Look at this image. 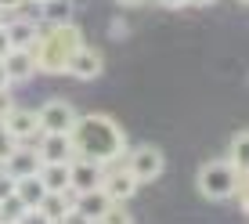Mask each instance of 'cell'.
I'll list each match as a JSON object with an SVG mask.
<instances>
[{
	"label": "cell",
	"mask_w": 249,
	"mask_h": 224,
	"mask_svg": "<svg viewBox=\"0 0 249 224\" xmlns=\"http://www.w3.org/2000/svg\"><path fill=\"white\" fill-rule=\"evenodd\" d=\"M25 4H36V7H44V4H51V0H25Z\"/></svg>",
	"instance_id": "cell-33"
},
{
	"label": "cell",
	"mask_w": 249,
	"mask_h": 224,
	"mask_svg": "<svg viewBox=\"0 0 249 224\" xmlns=\"http://www.w3.org/2000/svg\"><path fill=\"white\" fill-rule=\"evenodd\" d=\"M0 224H15V221H0Z\"/></svg>",
	"instance_id": "cell-35"
},
{
	"label": "cell",
	"mask_w": 249,
	"mask_h": 224,
	"mask_svg": "<svg viewBox=\"0 0 249 224\" xmlns=\"http://www.w3.org/2000/svg\"><path fill=\"white\" fill-rule=\"evenodd\" d=\"M22 213H25V203H22L15 192L0 199V221H15V224H18V217H22Z\"/></svg>",
	"instance_id": "cell-20"
},
{
	"label": "cell",
	"mask_w": 249,
	"mask_h": 224,
	"mask_svg": "<svg viewBox=\"0 0 249 224\" xmlns=\"http://www.w3.org/2000/svg\"><path fill=\"white\" fill-rule=\"evenodd\" d=\"M0 167H4L15 181H18V177H29V174H36V170H40V152H36V145H15V149L7 152V159L0 163Z\"/></svg>",
	"instance_id": "cell-10"
},
{
	"label": "cell",
	"mask_w": 249,
	"mask_h": 224,
	"mask_svg": "<svg viewBox=\"0 0 249 224\" xmlns=\"http://www.w3.org/2000/svg\"><path fill=\"white\" fill-rule=\"evenodd\" d=\"M4 33H7V40H11V47H33L36 44V37H40V25L33 22V19H11V22H4Z\"/></svg>",
	"instance_id": "cell-14"
},
{
	"label": "cell",
	"mask_w": 249,
	"mask_h": 224,
	"mask_svg": "<svg viewBox=\"0 0 249 224\" xmlns=\"http://www.w3.org/2000/svg\"><path fill=\"white\" fill-rule=\"evenodd\" d=\"M4 87H11V80H7V69H4V62H0V91Z\"/></svg>",
	"instance_id": "cell-29"
},
{
	"label": "cell",
	"mask_w": 249,
	"mask_h": 224,
	"mask_svg": "<svg viewBox=\"0 0 249 224\" xmlns=\"http://www.w3.org/2000/svg\"><path fill=\"white\" fill-rule=\"evenodd\" d=\"M36 177L47 192H69V163H40Z\"/></svg>",
	"instance_id": "cell-15"
},
{
	"label": "cell",
	"mask_w": 249,
	"mask_h": 224,
	"mask_svg": "<svg viewBox=\"0 0 249 224\" xmlns=\"http://www.w3.org/2000/svg\"><path fill=\"white\" fill-rule=\"evenodd\" d=\"M11 51V40H7V33H4V25H0V58Z\"/></svg>",
	"instance_id": "cell-28"
},
{
	"label": "cell",
	"mask_w": 249,
	"mask_h": 224,
	"mask_svg": "<svg viewBox=\"0 0 249 224\" xmlns=\"http://www.w3.org/2000/svg\"><path fill=\"white\" fill-rule=\"evenodd\" d=\"M137 181H134V174L126 167H119V170H105V181H101V192L108 195L112 203H126L130 195L137 192Z\"/></svg>",
	"instance_id": "cell-12"
},
{
	"label": "cell",
	"mask_w": 249,
	"mask_h": 224,
	"mask_svg": "<svg viewBox=\"0 0 249 224\" xmlns=\"http://www.w3.org/2000/svg\"><path fill=\"white\" fill-rule=\"evenodd\" d=\"M188 4H195V7H206V4H213V0H188Z\"/></svg>",
	"instance_id": "cell-32"
},
{
	"label": "cell",
	"mask_w": 249,
	"mask_h": 224,
	"mask_svg": "<svg viewBox=\"0 0 249 224\" xmlns=\"http://www.w3.org/2000/svg\"><path fill=\"white\" fill-rule=\"evenodd\" d=\"M72 206H76V210H80L87 221L98 224V217L108 210V206H112V199H108L101 188H90V192H76V203H72Z\"/></svg>",
	"instance_id": "cell-13"
},
{
	"label": "cell",
	"mask_w": 249,
	"mask_h": 224,
	"mask_svg": "<svg viewBox=\"0 0 249 224\" xmlns=\"http://www.w3.org/2000/svg\"><path fill=\"white\" fill-rule=\"evenodd\" d=\"M65 73L76 76L80 83H90V80H98V76L105 73V58H101L98 47L80 44V47L72 51V58H69V69H65Z\"/></svg>",
	"instance_id": "cell-6"
},
{
	"label": "cell",
	"mask_w": 249,
	"mask_h": 224,
	"mask_svg": "<svg viewBox=\"0 0 249 224\" xmlns=\"http://www.w3.org/2000/svg\"><path fill=\"white\" fill-rule=\"evenodd\" d=\"M246 185V174H238L231 159H213L199 170V192L213 203L235 199V192Z\"/></svg>",
	"instance_id": "cell-3"
},
{
	"label": "cell",
	"mask_w": 249,
	"mask_h": 224,
	"mask_svg": "<svg viewBox=\"0 0 249 224\" xmlns=\"http://www.w3.org/2000/svg\"><path fill=\"white\" fill-rule=\"evenodd\" d=\"M69 4H72V7H80V4H87V0H69Z\"/></svg>",
	"instance_id": "cell-34"
},
{
	"label": "cell",
	"mask_w": 249,
	"mask_h": 224,
	"mask_svg": "<svg viewBox=\"0 0 249 224\" xmlns=\"http://www.w3.org/2000/svg\"><path fill=\"white\" fill-rule=\"evenodd\" d=\"M11 192H15V177L0 167V199H4V195H11Z\"/></svg>",
	"instance_id": "cell-25"
},
{
	"label": "cell",
	"mask_w": 249,
	"mask_h": 224,
	"mask_svg": "<svg viewBox=\"0 0 249 224\" xmlns=\"http://www.w3.org/2000/svg\"><path fill=\"white\" fill-rule=\"evenodd\" d=\"M126 170L134 174L137 185H144V181H156L162 170H166V156H162L159 145H141V149H134L130 156H126Z\"/></svg>",
	"instance_id": "cell-4"
},
{
	"label": "cell",
	"mask_w": 249,
	"mask_h": 224,
	"mask_svg": "<svg viewBox=\"0 0 249 224\" xmlns=\"http://www.w3.org/2000/svg\"><path fill=\"white\" fill-rule=\"evenodd\" d=\"M228 159L235 163L238 174H246V163H249V134H246V131H238L235 137H231V152H228Z\"/></svg>",
	"instance_id": "cell-18"
},
{
	"label": "cell",
	"mask_w": 249,
	"mask_h": 224,
	"mask_svg": "<svg viewBox=\"0 0 249 224\" xmlns=\"http://www.w3.org/2000/svg\"><path fill=\"white\" fill-rule=\"evenodd\" d=\"M36 123H40V134H69L76 123V109L65 98H51L36 109Z\"/></svg>",
	"instance_id": "cell-5"
},
{
	"label": "cell",
	"mask_w": 249,
	"mask_h": 224,
	"mask_svg": "<svg viewBox=\"0 0 249 224\" xmlns=\"http://www.w3.org/2000/svg\"><path fill=\"white\" fill-rule=\"evenodd\" d=\"M15 195H18L25 206H36V203L47 195V188H44V181H40L36 174H29V177H18V181H15Z\"/></svg>",
	"instance_id": "cell-16"
},
{
	"label": "cell",
	"mask_w": 249,
	"mask_h": 224,
	"mask_svg": "<svg viewBox=\"0 0 249 224\" xmlns=\"http://www.w3.org/2000/svg\"><path fill=\"white\" fill-rule=\"evenodd\" d=\"M105 170L101 163H94L87 156H76L69 163V192H90V188H101V181H105Z\"/></svg>",
	"instance_id": "cell-8"
},
{
	"label": "cell",
	"mask_w": 249,
	"mask_h": 224,
	"mask_svg": "<svg viewBox=\"0 0 249 224\" xmlns=\"http://www.w3.org/2000/svg\"><path fill=\"white\" fill-rule=\"evenodd\" d=\"M54 224H94V221H87L80 210H76V206H69V210H65V213H62V217H58Z\"/></svg>",
	"instance_id": "cell-23"
},
{
	"label": "cell",
	"mask_w": 249,
	"mask_h": 224,
	"mask_svg": "<svg viewBox=\"0 0 249 224\" xmlns=\"http://www.w3.org/2000/svg\"><path fill=\"white\" fill-rule=\"evenodd\" d=\"M76 145V156H87L101 167H112L126 156V134L105 112H90V116H76L72 131H69Z\"/></svg>",
	"instance_id": "cell-1"
},
{
	"label": "cell",
	"mask_w": 249,
	"mask_h": 224,
	"mask_svg": "<svg viewBox=\"0 0 249 224\" xmlns=\"http://www.w3.org/2000/svg\"><path fill=\"white\" fill-rule=\"evenodd\" d=\"M238 4H246V0H238Z\"/></svg>",
	"instance_id": "cell-37"
},
{
	"label": "cell",
	"mask_w": 249,
	"mask_h": 224,
	"mask_svg": "<svg viewBox=\"0 0 249 224\" xmlns=\"http://www.w3.org/2000/svg\"><path fill=\"white\" fill-rule=\"evenodd\" d=\"M72 11H76V7L69 4V0H51V4L40 7V15H44L47 25H69V22H72Z\"/></svg>",
	"instance_id": "cell-17"
},
{
	"label": "cell",
	"mask_w": 249,
	"mask_h": 224,
	"mask_svg": "<svg viewBox=\"0 0 249 224\" xmlns=\"http://www.w3.org/2000/svg\"><path fill=\"white\" fill-rule=\"evenodd\" d=\"M36 152H40V163H72L76 159V145L69 134H40Z\"/></svg>",
	"instance_id": "cell-9"
},
{
	"label": "cell",
	"mask_w": 249,
	"mask_h": 224,
	"mask_svg": "<svg viewBox=\"0 0 249 224\" xmlns=\"http://www.w3.org/2000/svg\"><path fill=\"white\" fill-rule=\"evenodd\" d=\"M0 123H4V131H7V134H11V141H15V145H33V141L40 137L36 109H18V105H15L4 119H0Z\"/></svg>",
	"instance_id": "cell-7"
},
{
	"label": "cell",
	"mask_w": 249,
	"mask_h": 224,
	"mask_svg": "<svg viewBox=\"0 0 249 224\" xmlns=\"http://www.w3.org/2000/svg\"><path fill=\"white\" fill-rule=\"evenodd\" d=\"M11 149H15V141H11V134L4 131V123H0V163L7 159V152H11Z\"/></svg>",
	"instance_id": "cell-26"
},
{
	"label": "cell",
	"mask_w": 249,
	"mask_h": 224,
	"mask_svg": "<svg viewBox=\"0 0 249 224\" xmlns=\"http://www.w3.org/2000/svg\"><path fill=\"white\" fill-rule=\"evenodd\" d=\"M162 7H188V0H159Z\"/></svg>",
	"instance_id": "cell-30"
},
{
	"label": "cell",
	"mask_w": 249,
	"mask_h": 224,
	"mask_svg": "<svg viewBox=\"0 0 249 224\" xmlns=\"http://www.w3.org/2000/svg\"><path fill=\"white\" fill-rule=\"evenodd\" d=\"M36 206L47 213L51 221H58V217H62V213H65L72 203H69V192H47V195H44V199H40Z\"/></svg>",
	"instance_id": "cell-19"
},
{
	"label": "cell",
	"mask_w": 249,
	"mask_h": 224,
	"mask_svg": "<svg viewBox=\"0 0 249 224\" xmlns=\"http://www.w3.org/2000/svg\"><path fill=\"white\" fill-rule=\"evenodd\" d=\"M98 224H134V213L126 210L123 203H112V206L98 217Z\"/></svg>",
	"instance_id": "cell-21"
},
{
	"label": "cell",
	"mask_w": 249,
	"mask_h": 224,
	"mask_svg": "<svg viewBox=\"0 0 249 224\" xmlns=\"http://www.w3.org/2000/svg\"><path fill=\"white\" fill-rule=\"evenodd\" d=\"M25 7V0H0V15H18Z\"/></svg>",
	"instance_id": "cell-27"
},
{
	"label": "cell",
	"mask_w": 249,
	"mask_h": 224,
	"mask_svg": "<svg viewBox=\"0 0 249 224\" xmlns=\"http://www.w3.org/2000/svg\"><path fill=\"white\" fill-rule=\"evenodd\" d=\"M0 25H4V15H0Z\"/></svg>",
	"instance_id": "cell-36"
},
{
	"label": "cell",
	"mask_w": 249,
	"mask_h": 224,
	"mask_svg": "<svg viewBox=\"0 0 249 224\" xmlns=\"http://www.w3.org/2000/svg\"><path fill=\"white\" fill-rule=\"evenodd\" d=\"M18 224H54V221H51L40 206H25V213L18 217Z\"/></svg>",
	"instance_id": "cell-22"
},
{
	"label": "cell",
	"mask_w": 249,
	"mask_h": 224,
	"mask_svg": "<svg viewBox=\"0 0 249 224\" xmlns=\"http://www.w3.org/2000/svg\"><path fill=\"white\" fill-rule=\"evenodd\" d=\"M0 62H4L7 80H11V83H25V80H33V76H36V58H33L29 47H11Z\"/></svg>",
	"instance_id": "cell-11"
},
{
	"label": "cell",
	"mask_w": 249,
	"mask_h": 224,
	"mask_svg": "<svg viewBox=\"0 0 249 224\" xmlns=\"http://www.w3.org/2000/svg\"><path fill=\"white\" fill-rule=\"evenodd\" d=\"M116 4H119V7H141L144 0H116Z\"/></svg>",
	"instance_id": "cell-31"
},
{
	"label": "cell",
	"mask_w": 249,
	"mask_h": 224,
	"mask_svg": "<svg viewBox=\"0 0 249 224\" xmlns=\"http://www.w3.org/2000/svg\"><path fill=\"white\" fill-rule=\"evenodd\" d=\"M11 109H15V94H11V87H4L0 91V119H4Z\"/></svg>",
	"instance_id": "cell-24"
},
{
	"label": "cell",
	"mask_w": 249,
	"mask_h": 224,
	"mask_svg": "<svg viewBox=\"0 0 249 224\" xmlns=\"http://www.w3.org/2000/svg\"><path fill=\"white\" fill-rule=\"evenodd\" d=\"M83 44V33L76 22L69 25H47V29H40L36 44H33V58H36V73H47V76H62L69 69V58H72V51Z\"/></svg>",
	"instance_id": "cell-2"
}]
</instances>
